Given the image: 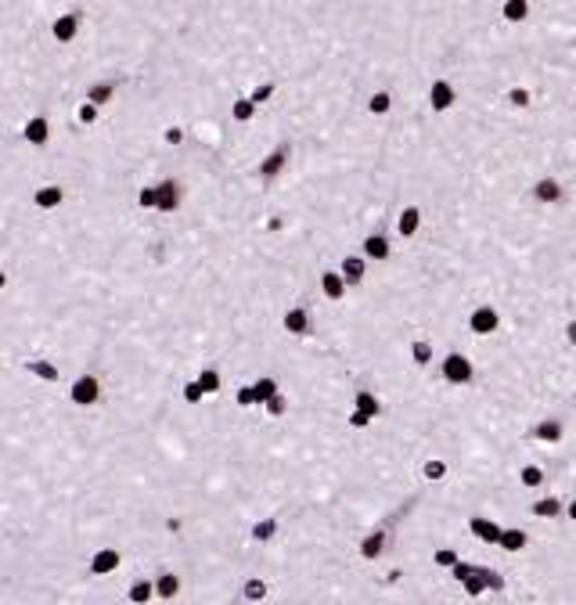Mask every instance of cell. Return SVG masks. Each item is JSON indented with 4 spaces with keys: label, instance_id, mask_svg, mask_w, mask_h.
Masks as SVG:
<instances>
[{
    "label": "cell",
    "instance_id": "44dd1931",
    "mask_svg": "<svg viewBox=\"0 0 576 605\" xmlns=\"http://www.w3.org/2000/svg\"><path fill=\"white\" fill-rule=\"evenodd\" d=\"M468 328L475 331V336H494V331L501 328V314L494 307H475L472 317H468Z\"/></svg>",
    "mask_w": 576,
    "mask_h": 605
},
{
    "label": "cell",
    "instance_id": "ffe728a7",
    "mask_svg": "<svg viewBox=\"0 0 576 605\" xmlns=\"http://www.w3.org/2000/svg\"><path fill=\"white\" fill-rule=\"evenodd\" d=\"M123 594H127L130 605H151V601H155L151 577H148V573H134V577L127 580V587H123Z\"/></svg>",
    "mask_w": 576,
    "mask_h": 605
},
{
    "label": "cell",
    "instance_id": "bcb514c9",
    "mask_svg": "<svg viewBox=\"0 0 576 605\" xmlns=\"http://www.w3.org/2000/svg\"><path fill=\"white\" fill-rule=\"evenodd\" d=\"M565 339L576 346V321H569V324H565Z\"/></svg>",
    "mask_w": 576,
    "mask_h": 605
},
{
    "label": "cell",
    "instance_id": "f546056e",
    "mask_svg": "<svg viewBox=\"0 0 576 605\" xmlns=\"http://www.w3.org/2000/svg\"><path fill=\"white\" fill-rule=\"evenodd\" d=\"M468 530L482 540V544H501V526L497 523H490V519H482V516H472V523H468Z\"/></svg>",
    "mask_w": 576,
    "mask_h": 605
},
{
    "label": "cell",
    "instance_id": "816d5d0a",
    "mask_svg": "<svg viewBox=\"0 0 576 605\" xmlns=\"http://www.w3.org/2000/svg\"><path fill=\"white\" fill-rule=\"evenodd\" d=\"M227 605H238V601H227Z\"/></svg>",
    "mask_w": 576,
    "mask_h": 605
},
{
    "label": "cell",
    "instance_id": "9a60e30c",
    "mask_svg": "<svg viewBox=\"0 0 576 605\" xmlns=\"http://www.w3.org/2000/svg\"><path fill=\"white\" fill-rule=\"evenodd\" d=\"M389 540H392L389 526H375L371 533H364V537H360V559H364V562H378V559L389 552Z\"/></svg>",
    "mask_w": 576,
    "mask_h": 605
},
{
    "label": "cell",
    "instance_id": "83f0119b",
    "mask_svg": "<svg viewBox=\"0 0 576 605\" xmlns=\"http://www.w3.org/2000/svg\"><path fill=\"white\" fill-rule=\"evenodd\" d=\"M278 94H281V79H263V83H256V87L249 90V98H252L256 108H267Z\"/></svg>",
    "mask_w": 576,
    "mask_h": 605
},
{
    "label": "cell",
    "instance_id": "8d00e7d4",
    "mask_svg": "<svg viewBox=\"0 0 576 605\" xmlns=\"http://www.w3.org/2000/svg\"><path fill=\"white\" fill-rule=\"evenodd\" d=\"M533 516H540V519H558L562 516V501L558 497H540L533 504Z\"/></svg>",
    "mask_w": 576,
    "mask_h": 605
},
{
    "label": "cell",
    "instance_id": "1f68e13d",
    "mask_svg": "<svg viewBox=\"0 0 576 605\" xmlns=\"http://www.w3.org/2000/svg\"><path fill=\"white\" fill-rule=\"evenodd\" d=\"M288 411H292V400H288V393H285V389L278 393V397H270V400L260 407V414H263V418H274V421L288 418Z\"/></svg>",
    "mask_w": 576,
    "mask_h": 605
},
{
    "label": "cell",
    "instance_id": "7bdbcfd3",
    "mask_svg": "<svg viewBox=\"0 0 576 605\" xmlns=\"http://www.w3.org/2000/svg\"><path fill=\"white\" fill-rule=\"evenodd\" d=\"M260 4H263V0H256L252 15L260 11ZM98 8H101V0H90V4H87V22H94V11H98ZM252 15H249V18H252ZM94 25H98V22H94ZM245 25H249V22H245ZM245 25H241V29H245ZM98 29H101V25H98ZM241 29H238V33H241ZM101 33H105V29H101ZM105 44H108V37H105ZM205 69H209V65H205Z\"/></svg>",
    "mask_w": 576,
    "mask_h": 605
},
{
    "label": "cell",
    "instance_id": "e0dca14e",
    "mask_svg": "<svg viewBox=\"0 0 576 605\" xmlns=\"http://www.w3.org/2000/svg\"><path fill=\"white\" fill-rule=\"evenodd\" d=\"M227 115H231V123H234V127H252V123H256V119H260V108L252 105L249 90H241V94H234V98H231Z\"/></svg>",
    "mask_w": 576,
    "mask_h": 605
},
{
    "label": "cell",
    "instance_id": "d6a6232c",
    "mask_svg": "<svg viewBox=\"0 0 576 605\" xmlns=\"http://www.w3.org/2000/svg\"><path fill=\"white\" fill-rule=\"evenodd\" d=\"M392 101H397V98H392L389 90H371L368 101H364V108H368V115H389L392 112Z\"/></svg>",
    "mask_w": 576,
    "mask_h": 605
},
{
    "label": "cell",
    "instance_id": "5b68a950",
    "mask_svg": "<svg viewBox=\"0 0 576 605\" xmlns=\"http://www.w3.org/2000/svg\"><path fill=\"white\" fill-rule=\"evenodd\" d=\"M123 566H127V555H123V548H115V544H98V548L87 555V569H90V577H98V580L119 577Z\"/></svg>",
    "mask_w": 576,
    "mask_h": 605
},
{
    "label": "cell",
    "instance_id": "9c48e42d",
    "mask_svg": "<svg viewBox=\"0 0 576 605\" xmlns=\"http://www.w3.org/2000/svg\"><path fill=\"white\" fill-rule=\"evenodd\" d=\"M119 87H123V79H119V72H108V76H98L94 83H90L83 90V101L98 105V108H112L115 98H119Z\"/></svg>",
    "mask_w": 576,
    "mask_h": 605
},
{
    "label": "cell",
    "instance_id": "f907efd6",
    "mask_svg": "<svg viewBox=\"0 0 576 605\" xmlns=\"http://www.w3.org/2000/svg\"><path fill=\"white\" fill-rule=\"evenodd\" d=\"M87 4H90V0H87ZM87 4H83V8H87ZM260 8H263V4H260ZM249 22H252V18H249ZM90 25H94V22H90Z\"/></svg>",
    "mask_w": 576,
    "mask_h": 605
},
{
    "label": "cell",
    "instance_id": "ab89813d",
    "mask_svg": "<svg viewBox=\"0 0 576 605\" xmlns=\"http://www.w3.org/2000/svg\"><path fill=\"white\" fill-rule=\"evenodd\" d=\"M421 476H425L429 483H440V479L447 476V461H443V458H429L425 465H421Z\"/></svg>",
    "mask_w": 576,
    "mask_h": 605
},
{
    "label": "cell",
    "instance_id": "4316f807",
    "mask_svg": "<svg viewBox=\"0 0 576 605\" xmlns=\"http://www.w3.org/2000/svg\"><path fill=\"white\" fill-rule=\"evenodd\" d=\"M533 198L544 202V205H555V202H562V184L555 177H540L533 184Z\"/></svg>",
    "mask_w": 576,
    "mask_h": 605
},
{
    "label": "cell",
    "instance_id": "f35d334b",
    "mask_svg": "<svg viewBox=\"0 0 576 605\" xmlns=\"http://www.w3.org/2000/svg\"><path fill=\"white\" fill-rule=\"evenodd\" d=\"M530 15V0H504V18L508 22H523Z\"/></svg>",
    "mask_w": 576,
    "mask_h": 605
},
{
    "label": "cell",
    "instance_id": "d590c367",
    "mask_svg": "<svg viewBox=\"0 0 576 605\" xmlns=\"http://www.w3.org/2000/svg\"><path fill=\"white\" fill-rule=\"evenodd\" d=\"M411 364L414 368H429L433 364V343L429 339H414L411 343Z\"/></svg>",
    "mask_w": 576,
    "mask_h": 605
},
{
    "label": "cell",
    "instance_id": "4dcf8cb0",
    "mask_svg": "<svg viewBox=\"0 0 576 605\" xmlns=\"http://www.w3.org/2000/svg\"><path fill=\"white\" fill-rule=\"evenodd\" d=\"M134 205L141 209V213H155V205H159V188H155V180H144V184L134 191Z\"/></svg>",
    "mask_w": 576,
    "mask_h": 605
},
{
    "label": "cell",
    "instance_id": "cb8c5ba5",
    "mask_svg": "<svg viewBox=\"0 0 576 605\" xmlns=\"http://www.w3.org/2000/svg\"><path fill=\"white\" fill-rule=\"evenodd\" d=\"M285 386H281V378L274 375V371H263V375H256L252 378V393H256V407H263L270 397H278Z\"/></svg>",
    "mask_w": 576,
    "mask_h": 605
},
{
    "label": "cell",
    "instance_id": "7a4b0ae2",
    "mask_svg": "<svg viewBox=\"0 0 576 605\" xmlns=\"http://www.w3.org/2000/svg\"><path fill=\"white\" fill-rule=\"evenodd\" d=\"M292 159H295V141L281 137L274 148L263 151V155L256 159V180H260V184H278V180L288 173Z\"/></svg>",
    "mask_w": 576,
    "mask_h": 605
},
{
    "label": "cell",
    "instance_id": "3957f363",
    "mask_svg": "<svg viewBox=\"0 0 576 605\" xmlns=\"http://www.w3.org/2000/svg\"><path fill=\"white\" fill-rule=\"evenodd\" d=\"M47 33L58 47H76L87 33V11L83 8H65V11H58L47 25Z\"/></svg>",
    "mask_w": 576,
    "mask_h": 605
},
{
    "label": "cell",
    "instance_id": "277c9868",
    "mask_svg": "<svg viewBox=\"0 0 576 605\" xmlns=\"http://www.w3.org/2000/svg\"><path fill=\"white\" fill-rule=\"evenodd\" d=\"M278 328L292 339H310L317 331V317L310 310V302H288V307L281 310V317H278Z\"/></svg>",
    "mask_w": 576,
    "mask_h": 605
},
{
    "label": "cell",
    "instance_id": "d4e9b609",
    "mask_svg": "<svg viewBox=\"0 0 576 605\" xmlns=\"http://www.w3.org/2000/svg\"><path fill=\"white\" fill-rule=\"evenodd\" d=\"M418 231H421V209L418 205H404L400 217H397V234L407 241V238H418Z\"/></svg>",
    "mask_w": 576,
    "mask_h": 605
},
{
    "label": "cell",
    "instance_id": "f6af8a7d",
    "mask_svg": "<svg viewBox=\"0 0 576 605\" xmlns=\"http://www.w3.org/2000/svg\"><path fill=\"white\" fill-rule=\"evenodd\" d=\"M450 573H454V580H461V584H465V580L472 577V573H475V566H472V562H461V559H458V562L450 566Z\"/></svg>",
    "mask_w": 576,
    "mask_h": 605
},
{
    "label": "cell",
    "instance_id": "7402d4cb",
    "mask_svg": "<svg viewBox=\"0 0 576 605\" xmlns=\"http://www.w3.org/2000/svg\"><path fill=\"white\" fill-rule=\"evenodd\" d=\"M454 101H458V94H454V87L443 76L429 83V108L433 112H447V108H454Z\"/></svg>",
    "mask_w": 576,
    "mask_h": 605
},
{
    "label": "cell",
    "instance_id": "ee69618b",
    "mask_svg": "<svg viewBox=\"0 0 576 605\" xmlns=\"http://www.w3.org/2000/svg\"><path fill=\"white\" fill-rule=\"evenodd\" d=\"M433 562L443 566V569H450L454 562H458V552H454V548H440V552H433Z\"/></svg>",
    "mask_w": 576,
    "mask_h": 605
},
{
    "label": "cell",
    "instance_id": "c3c4849f",
    "mask_svg": "<svg viewBox=\"0 0 576 605\" xmlns=\"http://www.w3.org/2000/svg\"><path fill=\"white\" fill-rule=\"evenodd\" d=\"M105 4H108V0H101V8H98V11H94V22H98V15H101V11H105ZM252 8H256V0H252ZM249 15H252V11H249ZM245 22H249V18H245ZM98 25H101V22H98ZM234 37H238V33H234Z\"/></svg>",
    "mask_w": 576,
    "mask_h": 605
},
{
    "label": "cell",
    "instance_id": "e575fe53",
    "mask_svg": "<svg viewBox=\"0 0 576 605\" xmlns=\"http://www.w3.org/2000/svg\"><path fill=\"white\" fill-rule=\"evenodd\" d=\"M533 440H544V443H558V440H562V421H558V418H544L540 426L533 429Z\"/></svg>",
    "mask_w": 576,
    "mask_h": 605
},
{
    "label": "cell",
    "instance_id": "681fc988",
    "mask_svg": "<svg viewBox=\"0 0 576 605\" xmlns=\"http://www.w3.org/2000/svg\"><path fill=\"white\" fill-rule=\"evenodd\" d=\"M565 511H569V519H576V501H569V508H565Z\"/></svg>",
    "mask_w": 576,
    "mask_h": 605
},
{
    "label": "cell",
    "instance_id": "74e56055",
    "mask_svg": "<svg viewBox=\"0 0 576 605\" xmlns=\"http://www.w3.org/2000/svg\"><path fill=\"white\" fill-rule=\"evenodd\" d=\"M501 548L504 552H523L526 548V533L523 530H504L501 533Z\"/></svg>",
    "mask_w": 576,
    "mask_h": 605
},
{
    "label": "cell",
    "instance_id": "8fae6325",
    "mask_svg": "<svg viewBox=\"0 0 576 605\" xmlns=\"http://www.w3.org/2000/svg\"><path fill=\"white\" fill-rule=\"evenodd\" d=\"M317 292L324 302H346L353 292L346 288L343 274H339V267H321V274H317Z\"/></svg>",
    "mask_w": 576,
    "mask_h": 605
},
{
    "label": "cell",
    "instance_id": "ac0fdd59",
    "mask_svg": "<svg viewBox=\"0 0 576 605\" xmlns=\"http://www.w3.org/2000/svg\"><path fill=\"white\" fill-rule=\"evenodd\" d=\"M270 591H274V587L267 584L263 573H249V577H241V584H238L241 601H252V605H263V601L270 598Z\"/></svg>",
    "mask_w": 576,
    "mask_h": 605
},
{
    "label": "cell",
    "instance_id": "ba28073f",
    "mask_svg": "<svg viewBox=\"0 0 576 605\" xmlns=\"http://www.w3.org/2000/svg\"><path fill=\"white\" fill-rule=\"evenodd\" d=\"M22 141L33 148V151H44V148H51V141H54V123H51V115L47 112H33L22 123Z\"/></svg>",
    "mask_w": 576,
    "mask_h": 605
},
{
    "label": "cell",
    "instance_id": "52a82bcc",
    "mask_svg": "<svg viewBox=\"0 0 576 605\" xmlns=\"http://www.w3.org/2000/svg\"><path fill=\"white\" fill-rule=\"evenodd\" d=\"M29 202H33L37 213H58L65 202H69V188L62 184V180H44V184L33 188V195H29Z\"/></svg>",
    "mask_w": 576,
    "mask_h": 605
},
{
    "label": "cell",
    "instance_id": "b9f144b4",
    "mask_svg": "<svg viewBox=\"0 0 576 605\" xmlns=\"http://www.w3.org/2000/svg\"><path fill=\"white\" fill-rule=\"evenodd\" d=\"M519 479H523V487H540V483H544V472H540L537 465H523Z\"/></svg>",
    "mask_w": 576,
    "mask_h": 605
},
{
    "label": "cell",
    "instance_id": "60d3db41",
    "mask_svg": "<svg viewBox=\"0 0 576 605\" xmlns=\"http://www.w3.org/2000/svg\"><path fill=\"white\" fill-rule=\"evenodd\" d=\"M504 101H508V105H515V108H526V105L533 101V94H530L526 87H511L508 94H504Z\"/></svg>",
    "mask_w": 576,
    "mask_h": 605
},
{
    "label": "cell",
    "instance_id": "5bb4252c",
    "mask_svg": "<svg viewBox=\"0 0 576 605\" xmlns=\"http://www.w3.org/2000/svg\"><path fill=\"white\" fill-rule=\"evenodd\" d=\"M368 267H371V263L364 260L360 253H346V256L339 260V274H343V281H346V288H350V292H357L364 281H368V274H371Z\"/></svg>",
    "mask_w": 576,
    "mask_h": 605
},
{
    "label": "cell",
    "instance_id": "4fadbf2b",
    "mask_svg": "<svg viewBox=\"0 0 576 605\" xmlns=\"http://www.w3.org/2000/svg\"><path fill=\"white\" fill-rule=\"evenodd\" d=\"M360 256L368 263H389L392 260V241L385 231H368L360 238Z\"/></svg>",
    "mask_w": 576,
    "mask_h": 605
},
{
    "label": "cell",
    "instance_id": "30bf717a",
    "mask_svg": "<svg viewBox=\"0 0 576 605\" xmlns=\"http://www.w3.org/2000/svg\"><path fill=\"white\" fill-rule=\"evenodd\" d=\"M440 375H443L447 386H468L475 378V364L465 353H447L443 364H440Z\"/></svg>",
    "mask_w": 576,
    "mask_h": 605
},
{
    "label": "cell",
    "instance_id": "7dc6e473",
    "mask_svg": "<svg viewBox=\"0 0 576 605\" xmlns=\"http://www.w3.org/2000/svg\"><path fill=\"white\" fill-rule=\"evenodd\" d=\"M8 285H11V274H8V270H4V267H0V292H4Z\"/></svg>",
    "mask_w": 576,
    "mask_h": 605
},
{
    "label": "cell",
    "instance_id": "484cf974",
    "mask_svg": "<svg viewBox=\"0 0 576 605\" xmlns=\"http://www.w3.org/2000/svg\"><path fill=\"white\" fill-rule=\"evenodd\" d=\"M159 144H162V148H169V151H180V148L188 144V127L180 123V119L166 123V127L159 130Z\"/></svg>",
    "mask_w": 576,
    "mask_h": 605
},
{
    "label": "cell",
    "instance_id": "2e32d148",
    "mask_svg": "<svg viewBox=\"0 0 576 605\" xmlns=\"http://www.w3.org/2000/svg\"><path fill=\"white\" fill-rule=\"evenodd\" d=\"M195 382L202 386L205 397H220V393L231 386V382H227V368H220V364H202V368L195 371Z\"/></svg>",
    "mask_w": 576,
    "mask_h": 605
},
{
    "label": "cell",
    "instance_id": "d6986e66",
    "mask_svg": "<svg viewBox=\"0 0 576 605\" xmlns=\"http://www.w3.org/2000/svg\"><path fill=\"white\" fill-rule=\"evenodd\" d=\"M353 411H357L360 418H368V421H375V418H382L385 404L378 400V393H375V389H368V386H360V389H353Z\"/></svg>",
    "mask_w": 576,
    "mask_h": 605
},
{
    "label": "cell",
    "instance_id": "f1b7e54d",
    "mask_svg": "<svg viewBox=\"0 0 576 605\" xmlns=\"http://www.w3.org/2000/svg\"><path fill=\"white\" fill-rule=\"evenodd\" d=\"M72 119L83 127V130H90V127H98L101 119H105V108H98V105H90V101H76V108H72Z\"/></svg>",
    "mask_w": 576,
    "mask_h": 605
},
{
    "label": "cell",
    "instance_id": "8992f818",
    "mask_svg": "<svg viewBox=\"0 0 576 605\" xmlns=\"http://www.w3.org/2000/svg\"><path fill=\"white\" fill-rule=\"evenodd\" d=\"M155 188H159V205H155V213L159 217H177L180 209H184V198H188V188H184V180L166 173L155 180Z\"/></svg>",
    "mask_w": 576,
    "mask_h": 605
},
{
    "label": "cell",
    "instance_id": "7c38bea8",
    "mask_svg": "<svg viewBox=\"0 0 576 605\" xmlns=\"http://www.w3.org/2000/svg\"><path fill=\"white\" fill-rule=\"evenodd\" d=\"M151 587H155V601H177L180 591H184V577L173 566H159L155 577H151Z\"/></svg>",
    "mask_w": 576,
    "mask_h": 605
},
{
    "label": "cell",
    "instance_id": "603a6c76",
    "mask_svg": "<svg viewBox=\"0 0 576 605\" xmlns=\"http://www.w3.org/2000/svg\"><path fill=\"white\" fill-rule=\"evenodd\" d=\"M278 533H281V519H278V516H263V519H256V523L249 526V540L260 544V548H263V544H274Z\"/></svg>",
    "mask_w": 576,
    "mask_h": 605
},
{
    "label": "cell",
    "instance_id": "836d02e7",
    "mask_svg": "<svg viewBox=\"0 0 576 605\" xmlns=\"http://www.w3.org/2000/svg\"><path fill=\"white\" fill-rule=\"evenodd\" d=\"M180 400H184L188 407H202L209 397H205V393H202V386L195 382V375H188L184 382H180Z\"/></svg>",
    "mask_w": 576,
    "mask_h": 605
},
{
    "label": "cell",
    "instance_id": "6da1fadb",
    "mask_svg": "<svg viewBox=\"0 0 576 605\" xmlns=\"http://www.w3.org/2000/svg\"><path fill=\"white\" fill-rule=\"evenodd\" d=\"M65 393H69V404H72V407L94 411V407H101V400H105V378H101L98 371L83 368V371H76V375L69 378Z\"/></svg>",
    "mask_w": 576,
    "mask_h": 605
}]
</instances>
